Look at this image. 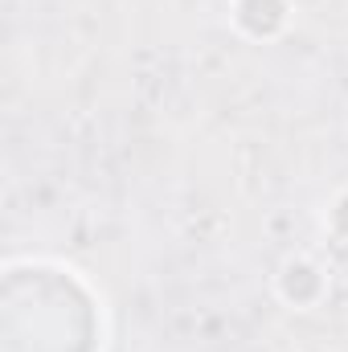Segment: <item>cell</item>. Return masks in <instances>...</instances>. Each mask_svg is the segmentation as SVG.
Instances as JSON below:
<instances>
[]
</instances>
